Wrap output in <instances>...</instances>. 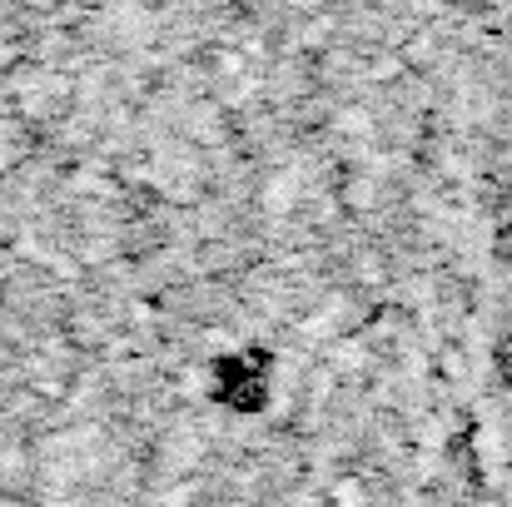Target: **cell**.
Listing matches in <instances>:
<instances>
[{"mask_svg": "<svg viewBox=\"0 0 512 507\" xmlns=\"http://www.w3.org/2000/svg\"><path fill=\"white\" fill-rule=\"evenodd\" d=\"M209 398L229 418H259L274 403V353L269 348H224L209 358Z\"/></svg>", "mask_w": 512, "mask_h": 507, "instance_id": "obj_1", "label": "cell"}]
</instances>
